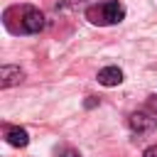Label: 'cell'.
I'll list each match as a JSON object with an SVG mask.
<instances>
[{
  "mask_svg": "<svg viewBox=\"0 0 157 157\" xmlns=\"http://www.w3.org/2000/svg\"><path fill=\"white\" fill-rule=\"evenodd\" d=\"M123 17H125V7H123L120 2H115V0L101 2V5H91V7L86 10V20L93 22V25H101V27H105V25H118Z\"/></svg>",
  "mask_w": 157,
  "mask_h": 157,
  "instance_id": "1",
  "label": "cell"
},
{
  "mask_svg": "<svg viewBox=\"0 0 157 157\" xmlns=\"http://www.w3.org/2000/svg\"><path fill=\"white\" fill-rule=\"evenodd\" d=\"M20 29H22L25 34H37V32H42V29H44V15H42L37 7L25 5V7H22V25H20Z\"/></svg>",
  "mask_w": 157,
  "mask_h": 157,
  "instance_id": "2",
  "label": "cell"
},
{
  "mask_svg": "<svg viewBox=\"0 0 157 157\" xmlns=\"http://www.w3.org/2000/svg\"><path fill=\"white\" fill-rule=\"evenodd\" d=\"M128 123H130V130L137 132V135H147V132H152V130L157 128V118L150 115L147 110H135V113L128 118Z\"/></svg>",
  "mask_w": 157,
  "mask_h": 157,
  "instance_id": "3",
  "label": "cell"
},
{
  "mask_svg": "<svg viewBox=\"0 0 157 157\" xmlns=\"http://www.w3.org/2000/svg\"><path fill=\"white\" fill-rule=\"evenodd\" d=\"M22 78H25V74H22L20 66H10V64H5V66L0 69V86H2V88L17 86Z\"/></svg>",
  "mask_w": 157,
  "mask_h": 157,
  "instance_id": "4",
  "label": "cell"
},
{
  "mask_svg": "<svg viewBox=\"0 0 157 157\" xmlns=\"http://www.w3.org/2000/svg\"><path fill=\"white\" fill-rule=\"evenodd\" d=\"M5 142L7 145H12V147H27V142H29V135H27V130L25 128H5Z\"/></svg>",
  "mask_w": 157,
  "mask_h": 157,
  "instance_id": "5",
  "label": "cell"
},
{
  "mask_svg": "<svg viewBox=\"0 0 157 157\" xmlns=\"http://www.w3.org/2000/svg\"><path fill=\"white\" fill-rule=\"evenodd\" d=\"M98 83L101 86H118V83H123V71L118 66H105L98 71Z\"/></svg>",
  "mask_w": 157,
  "mask_h": 157,
  "instance_id": "6",
  "label": "cell"
},
{
  "mask_svg": "<svg viewBox=\"0 0 157 157\" xmlns=\"http://www.w3.org/2000/svg\"><path fill=\"white\" fill-rule=\"evenodd\" d=\"M59 157H81V155H78L76 150H71V147H66V150H61V152H59Z\"/></svg>",
  "mask_w": 157,
  "mask_h": 157,
  "instance_id": "7",
  "label": "cell"
},
{
  "mask_svg": "<svg viewBox=\"0 0 157 157\" xmlns=\"http://www.w3.org/2000/svg\"><path fill=\"white\" fill-rule=\"evenodd\" d=\"M147 108H150L152 113H157V96H150V98H147Z\"/></svg>",
  "mask_w": 157,
  "mask_h": 157,
  "instance_id": "8",
  "label": "cell"
},
{
  "mask_svg": "<svg viewBox=\"0 0 157 157\" xmlns=\"http://www.w3.org/2000/svg\"><path fill=\"white\" fill-rule=\"evenodd\" d=\"M142 157H157V145H152V147H147V150L142 152Z\"/></svg>",
  "mask_w": 157,
  "mask_h": 157,
  "instance_id": "9",
  "label": "cell"
}]
</instances>
